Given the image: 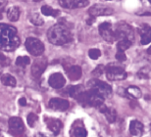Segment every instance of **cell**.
<instances>
[{
    "label": "cell",
    "mask_w": 151,
    "mask_h": 137,
    "mask_svg": "<svg viewBox=\"0 0 151 137\" xmlns=\"http://www.w3.org/2000/svg\"><path fill=\"white\" fill-rule=\"evenodd\" d=\"M20 38L17 29L8 25H0V49L12 51L19 46Z\"/></svg>",
    "instance_id": "obj_1"
},
{
    "label": "cell",
    "mask_w": 151,
    "mask_h": 137,
    "mask_svg": "<svg viewBox=\"0 0 151 137\" xmlns=\"http://www.w3.org/2000/svg\"><path fill=\"white\" fill-rule=\"evenodd\" d=\"M47 37L54 45H64L72 40V33L66 26L57 24L48 29Z\"/></svg>",
    "instance_id": "obj_2"
},
{
    "label": "cell",
    "mask_w": 151,
    "mask_h": 137,
    "mask_svg": "<svg viewBox=\"0 0 151 137\" xmlns=\"http://www.w3.org/2000/svg\"><path fill=\"white\" fill-rule=\"evenodd\" d=\"M75 99H77L78 103H81L83 106H92V107H98L101 104H103L104 98H102L101 96H99L98 94L93 92L92 90L88 91H83L78 95L76 97Z\"/></svg>",
    "instance_id": "obj_3"
},
{
    "label": "cell",
    "mask_w": 151,
    "mask_h": 137,
    "mask_svg": "<svg viewBox=\"0 0 151 137\" xmlns=\"http://www.w3.org/2000/svg\"><path fill=\"white\" fill-rule=\"evenodd\" d=\"M87 86L90 90H92L93 92L98 94L99 96H101L104 99L108 98L112 94V87L109 84H107L106 82L99 80H89L88 83H87Z\"/></svg>",
    "instance_id": "obj_4"
},
{
    "label": "cell",
    "mask_w": 151,
    "mask_h": 137,
    "mask_svg": "<svg viewBox=\"0 0 151 137\" xmlns=\"http://www.w3.org/2000/svg\"><path fill=\"white\" fill-rule=\"evenodd\" d=\"M115 34H116V40H121V39H128L134 42V35L132 27L128 25L125 22L118 23L114 29Z\"/></svg>",
    "instance_id": "obj_5"
},
{
    "label": "cell",
    "mask_w": 151,
    "mask_h": 137,
    "mask_svg": "<svg viewBox=\"0 0 151 137\" xmlns=\"http://www.w3.org/2000/svg\"><path fill=\"white\" fill-rule=\"evenodd\" d=\"M106 77L109 80H123L127 77V72L125 69L118 64H109L106 68Z\"/></svg>",
    "instance_id": "obj_6"
},
{
    "label": "cell",
    "mask_w": 151,
    "mask_h": 137,
    "mask_svg": "<svg viewBox=\"0 0 151 137\" xmlns=\"http://www.w3.org/2000/svg\"><path fill=\"white\" fill-rule=\"evenodd\" d=\"M26 48L34 56H40L44 52V44L39 39L35 37L27 38Z\"/></svg>",
    "instance_id": "obj_7"
},
{
    "label": "cell",
    "mask_w": 151,
    "mask_h": 137,
    "mask_svg": "<svg viewBox=\"0 0 151 137\" xmlns=\"http://www.w3.org/2000/svg\"><path fill=\"white\" fill-rule=\"evenodd\" d=\"M99 33L102 36V38L107 42L112 43L116 40V34H115L114 29L110 23H102L98 27Z\"/></svg>",
    "instance_id": "obj_8"
},
{
    "label": "cell",
    "mask_w": 151,
    "mask_h": 137,
    "mask_svg": "<svg viewBox=\"0 0 151 137\" xmlns=\"http://www.w3.org/2000/svg\"><path fill=\"white\" fill-rule=\"evenodd\" d=\"M9 128H10L11 134L19 136L22 135L25 131V124H24L22 118L13 117L9 120Z\"/></svg>",
    "instance_id": "obj_9"
},
{
    "label": "cell",
    "mask_w": 151,
    "mask_h": 137,
    "mask_svg": "<svg viewBox=\"0 0 151 137\" xmlns=\"http://www.w3.org/2000/svg\"><path fill=\"white\" fill-rule=\"evenodd\" d=\"M47 67V60L45 58H38L32 66V75L35 78H39Z\"/></svg>",
    "instance_id": "obj_10"
},
{
    "label": "cell",
    "mask_w": 151,
    "mask_h": 137,
    "mask_svg": "<svg viewBox=\"0 0 151 137\" xmlns=\"http://www.w3.org/2000/svg\"><path fill=\"white\" fill-rule=\"evenodd\" d=\"M113 9L110 7H107V6H103V5H93L92 7L89 8L88 10V14L92 17H98V16H109V15L113 14Z\"/></svg>",
    "instance_id": "obj_11"
},
{
    "label": "cell",
    "mask_w": 151,
    "mask_h": 137,
    "mask_svg": "<svg viewBox=\"0 0 151 137\" xmlns=\"http://www.w3.org/2000/svg\"><path fill=\"white\" fill-rule=\"evenodd\" d=\"M61 7L66 9H77L86 7L89 4L88 0H59Z\"/></svg>",
    "instance_id": "obj_12"
},
{
    "label": "cell",
    "mask_w": 151,
    "mask_h": 137,
    "mask_svg": "<svg viewBox=\"0 0 151 137\" xmlns=\"http://www.w3.org/2000/svg\"><path fill=\"white\" fill-rule=\"evenodd\" d=\"M48 105H49V108L52 110H56V111H66L70 107V103H69L68 100L62 98L51 99Z\"/></svg>",
    "instance_id": "obj_13"
},
{
    "label": "cell",
    "mask_w": 151,
    "mask_h": 137,
    "mask_svg": "<svg viewBox=\"0 0 151 137\" xmlns=\"http://www.w3.org/2000/svg\"><path fill=\"white\" fill-rule=\"evenodd\" d=\"M48 83H49L51 87L59 89V88H62L65 85L66 80H65V77H63L62 74H60V72H55V74H52L49 77Z\"/></svg>",
    "instance_id": "obj_14"
},
{
    "label": "cell",
    "mask_w": 151,
    "mask_h": 137,
    "mask_svg": "<svg viewBox=\"0 0 151 137\" xmlns=\"http://www.w3.org/2000/svg\"><path fill=\"white\" fill-rule=\"evenodd\" d=\"M98 108H99V111H100L102 114L105 115V117H106V120L109 121L110 123H114L115 121H116L117 113H116V111H115V109L108 108L105 105H103V104H101L100 106H98Z\"/></svg>",
    "instance_id": "obj_15"
},
{
    "label": "cell",
    "mask_w": 151,
    "mask_h": 137,
    "mask_svg": "<svg viewBox=\"0 0 151 137\" xmlns=\"http://www.w3.org/2000/svg\"><path fill=\"white\" fill-rule=\"evenodd\" d=\"M46 123H47V127L49 128V130L52 131L55 135L59 134L63 126L62 123L59 120H57V118H47Z\"/></svg>",
    "instance_id": "obj_16"
},
{
    "label": "cell",
    "mask_w": 151,
    "mask_h": 137,
    "mask_svg": "<svg viewBox=\"0 0 151 137\" xmlns=\"http://www.w3.org/2000/svg\"><path fill=\"white\" fill-rule=\"evenodd\" d=\"M68 74V77L71 80H78L81 77V75H83V71H81V68L80 66L74 65L69 67L68 69H66Z\"/></svg>",
    "instance_id": "obj_17"
},
{
    "label": "cell",
    "mask_w": 151,
    "mask_h": 137,
    "mask_svg": "<svg viewBox=\"0 0 151 137\" xmlns=\"http://www.w3.org/2000/svg\"><path fill=\"white\" fill-rule=\"evenodd\" d=\"M138 32L140 33L141 36V44L145 45L148 44L150 40H151V30H150V27L148 25H142V27H139Z\"/></svg>",
    "instance_id": "obj_18"
},
{
    "label": "cell",
    "mask_w": 151,
    "mask_h": 137,
    "mask_svg": "<svg viewBox=\"0 0 151 137\" xmlns=\"http://www.w3.org/2000/svg\"><path fill=\"white\" fill-rule=\"evenodd\" d=\"M143 124L137 120L132 121L129 123V132L134 136H141L143 133Z\"/></svg>",
    "instance_id": "obj_19"
},
{
    "label": "cell",
    "mask_w": 151,
    "mask_h": 137,
    "mask_svg": "<svg viewBox=\"0 0 151 137\" xmlns=\"http://www.w3.org/2000/svg\"><path fill=\"white\" fill-rule=\"evenodd\" d=\"M20 8L17 7V6H14V7H11L10 9H8L7 11V18L11 22H17L20 18Z\"/></svg>",
    "instance_id": "obj_20"
},
{
    "label": "cell",
    "mask_w": 151,
    "mask_h": 137,
    "mask_svg": "<svg viewBox=\"0 0 151 137\" xmlns=\"http://www.w3.org/2000/svg\"><path fill=\"white\" fill-rule=\"evenodd\" d=\"M1 82L5 86H11V87L16 86V84H17L16 78H15L13 75H11L9 74H4L1 75Z\"/></svg>",
    "instance_id": "obj_21"
},
{
    "label": "cell",
    "mask_w": 151,
    "mask_h": 137,
    "mask_svg": "<svg viewBox=\"0 0 151 137\" xmlns=\"http://www.w3.org/2000/svg\"><path fill=\"white\" fill-rule=\"evenodd\" d=\"M71 136H86L87 131L84 128L83 126H76V127H73L70 131Z\"/></svg>",
    "instance_id": "obj_22"
},
{
    "label": "cell",
    "mask_w": 151,
    "mask_h": 137,
    "mask_svg": "<svg viewBox=\"0 0 151 137\" xmlns=\"http://www.w3.org/2000/svg\"><path fill=\"white\" fill-rule=\"evenodd\" d=\"M126 93L128 94L129 97L134 98V99H139L141 97V95H142L140 89L137 86H129L128 89H127Z\"/></svg>",
    "instance_id": "obj_23"
},
{
    "label": "cell",
    "mask_w": 151,
    "mask_h": 137,
    "mask_svg": "<svg viewBox=\"0 0 151 137\" xmlns=\"http://www.w3.org/2000/svg\"><path fill=\"white\" fill-rule=\"evenodd\" d=\"M41 13L44 15V16H52V17H57L60 14L59 10H54L48 5H44L41 7Z\"/></svg>",
    "instance_id": "obj_24"
},
{
    "label": "cell",
    "mask_w": 151,
    "mask_h": 137,
    "mask_svg": "<svg viewBox=\"0 0 151 137\" xmlns=\"http://www.w3.org/2000/svg\"><path fill=\"white\" fill-rule=\"evenodd\" d=\"M83 91V85H74V86H70L68 88V94L73 98H76L78 94Z\"/></svg>",
    "instance_id": "obj_25"
},
{
    "label": "cell",
    "mask_w": 151,
    "mask_h": 137,
    "mask_svg": "<svg viewBox=\"0 0 151 137\" xmlns=\"http://www.w3.org/2000/svg\"><path fill=\"white\" fill-rule=\"evenodd\" d=\"M132 41L128 40V39H121V40H118L117 43V49L119 51H125L127 49H129V47L132 46Z\"/></svg>",
    "instance_id": "obj_26"
},
{
    "label": "cell",
    "mask_w": 151,
    "mask_h": 137,
    "mask_svg": "<svg viewBox=\"0 0 151 137\" xmlns=\"http://www.w3.org/2000/svg\"><path fill=\"white\" fill-rule=\"evenodd\" d=\"M31 63V60L28 56H23V57H18L16 60V65L19 67H26Z\"/></svg>",
    "instance_id": "obj_27"
},
{
    "label": "cell",
    "mask_w": 151,
    "mask_h": 137,
    "mask_svg": "<svg viewBox=\"0 0 151 137\" xmlns=\"http://www.w3.org/2000/svg\"><path fill=\"white\" fill-rule=\"evenodd\" d=\"M31 22L35 26H41V25H43V23H44L43 20L41 19V17L39 16L37 13H35V14L32 15V16H31Z\"/></svg>",
    "instance_id": "obj_28"
},
{
    "label": "cell",
    "mask_w": 151,
    "mask_h": 137,
    "mask_svg": "<svg viewBox=\"0 0 151 137\" xmlns=\"http://www.w3.org/2000/svg\"><path fill=\"white\" fill-rule=\"evenodd\" d=\"M27 120H28V123L29 126H34L35 123H37V115L35 114V113H31V114H29L28 118H27Z\"/></svg>",
    "instance_id": "obj_29"
},
{
    "label": "cell",
    "mask_w": 151,
    "mask_h": 137,
    "mask_svg": "<svg viewBox=\"0 0 151 137\" xmlns=\"http://www.w3.org/2000/svg\"><path fill=\"white\" fill-rule=\"evenodd\" d=\"M149 74H150L149 68H143L138 72L137 75L140 78H149Z\"/></svg>",
    "instance_id": "obj_30"
},
{
    "label": "cell",
    "mask_w": 151,
    "mask_h": 137,
    "mask_svg": "<svg viewBox=\"0 0 151 137\" xmlns=\"http://www.w3.org/2000/svg\"><path fill=\"white\" fill-rule=\"evenodd\" d=\"M88 55H89V57L91 58L92 60H96V59H98V58L100 57L101 52H100V50H99V49H90L89 52H88Z\"/></svg>",
    "instance_id": "obj_31"
},
{
    "label": "cell",
    "mask_w": 151,
    "mask_h": 137,
    "mask_svg": "<svg viewBox=\"0 0 151 137\" xmlns=\"http://www.w3.org/2000/svg\"><path fill=\"white\" fill-rule=\"evenodd\" d=\"M104 70H105V68H104L103 65H99L97 68L92 72V75H94V77H100V75L103 74Z\"/></svg>",
    "instance_id": "obj_32"
},
{
    "label": "cell",
    "mask_w": 151,
    "mask_h": 137,
    "mask_svg": "<svg viewBox=\"0 0 151 137\" xmlns=\"http://www.w3.org/2000/svg\"><path fill=\"white\" fill-rule=\"evenodd\" d=\"M116 59L118 61H120V62H124V61L127 60V56H126V54L124 53V51H119V50L117 51Z\"/></svg>",
    "instance_id": "obj_33"
},
{
    "label": "cell",
    "mask_w": 151,
    "mask_h": 137,
    "mask_svg": "<svg viewBox=\"0 0 151 137\" xmlns=\"http://www.w3.org/2000/svg\"><path fill=\"white\" fill-rule=\"evenodd\" d=\"M19 104L21 105V106H27V100H26V98L25 97H22L20 100H19Z\"/></svg>",
    "instance_id": "obj_34"
},
{
    "label": "cell",
    "mask_w": 151,
    "mask_h": 137,
    "mask_svg": "<svg viewBox=\"0 0 151 137\" xmlns=\"http://www.w3.org/2000/svg\"><path fill=\"white\" fill-rule=\"evenodd\" d=\"M6 2H7L6 0H0V9H3V7H4L6 4H7Z\"/></svg>",
    "instance_id": "obj_35"
},
{
    "label": "cell",
    "mask_w": 151,
    "mask_h": 137,
    "mask_svg": "<svg viewBox=\"0 0 151 137\" xmlns=\"http://www.w3.org/2000/svg\"><path fill=\"white\" fill-rule=\"evenodd\" d=\"M6 59H7V58L4 56V54L2 52H0V62H3V61H5Z\"/></svg>",
    "instance_id": "obj_36"
},
{
    "label": "cell",
    "mask_w": 151,
    "mask_h": 137,
    "mask_svg": "<svg viewBox=\"0 0 151 137\" xmlns=\"http://www.w3.org/2000/svg\"><path fill=\"white\" fill-rule=\"evenodd\" d=\"M2 12H3V9H0V19H2Z\"/></svg>",
    "instance_id": "obj_37"
},
{
    "label": "cell",
    "mask_w": 151,
    "mask_h": 137,
    "mask_svg": "<svg viewBox=\"0 0 151 137\" xmlns=\"http://www.w3.org/2000/svg\"><path fill=\"white\" fill-rule=\"evenodd\" d=\"M2 74V65L0 64V75Z\"/></svg>",
    "instance_id": "obj_38"
},
{
    "label": "cell",
    "mask_w": 151,
    "mask_h": 137,
    "mask_svg": "<svg viewBox=\"0 0 151 137\" xmlns=\"http://www.w3.org/2000/svg\"><path fill=\"white\" fill-rule=\"evenodd\" d=\"M35 2H39V1H41V0H34Z\"/></svg>",
    "instance_id": "obj_39"
},
{
    "label": "cell",
    "mask_w": 151,
    "mask_h": 137,
    "mask_svg": "<svg viewBox=\"0 0 151 137\" xmlns=\"http://www.w3.org/2000/svg\"><path fill=\"white\" fill-rule=\"evenodd\" d=\"M148 1H150V0H148Z\"/></svg>",
    "instance_id": "obj_40"
}]
</instances>
